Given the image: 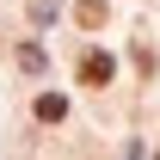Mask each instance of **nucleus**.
I'll use <instances>...</instances> for the list:
<instances>
[{"instance_id": "f257e3e1", "label": "nucleus", "mask_w": 160, "mask_h": 160, "mask_svg": "<svg viewBox=\"0 0 160 160\" xmlns=\"http://www.w3.org/2000/svg\"><path fill=\"white\" fill-rule=\"evenodd\" d=\"M80 80H86V86H105V80H111V56H105V49H86V56H80Z\"/></svg>"}, {"instance_id": "f03ea898", "label": "nucleus", "mask_w": 160, "mask_h": 160, "mask_svg": "<svg viewBox=\"0 0 160 160\" xmlns=\"http://www.w3.org/2000/svg\"><path fill=\"white\" fill-rule=\"evenodd\" d=\"M37 117L43 123H62V117H68V99H62V92H43V99H37Z\"/></svg>"}, {"instance_id": "7ed1b4c3", "label": "nucleus", "mask_w": 160, "mask_h": 160, "mask_svg": "<svg viewBox=\"0 0 160 160\" xmlns=\"http://www.w3.org/2000/svg\"><path fill=\"white\" fill-rule=\"evenodd\" d=\"M74 19L92 31V25H105V0H74Z\"/></svg>"}, {"instance_id": "20e7f679", "label": "nucleus", "mask_w": 160, "mask_h": 160, "mask_svg": "<svg viewBox=\"0 0 160 160\" xmlns=\"http://www.w3.org/2000/svg\"><path fill=\"white\" fill-rule=\"evenodd\" d=\"M19 68H31V74H43V49H37V43H25V49H19Z\"/></svg>"}, {"instance_id": "39448f33", "label": "nucleus", "mask_w": 160, "mask_h": 160, "mask_svg": "<svg viewBox=\"0 0 160 160\" xmlns=\"http://www.w3.org/2000/svg\"><path fill=\"white\" fill-rule=\"evenodd\" d=\"M31 12H37V19H49V12H56V0H31Z\"/></svg>"}]
</instances>
